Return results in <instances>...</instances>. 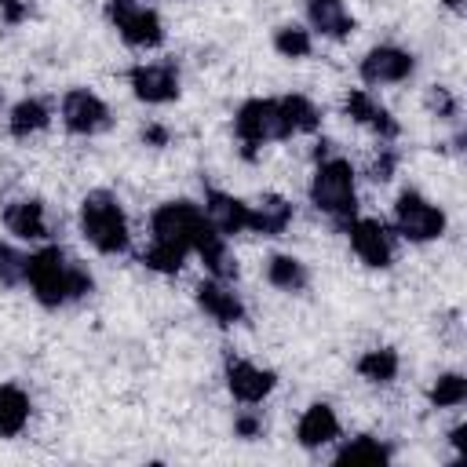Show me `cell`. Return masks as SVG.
Masks as SVG:
<instances>
[{
    "instance_id": "cell-1",
    "label": "cell",
    "mask_w": 467,
    "mask_h": 467,
    "mask_svg": "<svg viewBox=\"0 0 467 467\" xmlns=\"http://www.w3.org/2000/svg\"><path fill=\"white\" fill-rule=\"evenodd\" d=\"M204 226H208V215L201 212V204H193L186 197L157 204L153 215H150V248L142 252L146 270L179 274L186 255H193L197 234Z\"/></svg>"
},
{
    "instance_id": "cell-2",
    "label": "cell",
    "mask_w": 467,
    "mask_h": 467,
    "mask_svg": "<svg viewBox=\"0 0 467 467\" xmlns=\"http://www.w3.org/2000/svg\"><path fill=\"white\" fill-rule=\"evenodd\" d=\"M26 285L33 292V299L47 310H58L66 303H77L84 296L95 292V277L84 263L69 259L58 244H44L29 255L26 266Z\"/></svg>"
},
{
    "instance_id": "cell-3",
    "label": "cell",
    "mask_w": 467,
    "mask_h": 467,
    "mask_svg": "<svg viewBox=\"0 0 467 467\" xmlns=\"http://www.w3.org/2000/svg\"><path fill=\"white\" fill-rule=\"evenodd\" d=\"M306 197L336 226H347L358 215V175H354V164L347 157H339V153L314 161V175H310Z\"/></svg>"
},
{
    "instance_id": "cell-4",
    "label": "cell",
    "mask_w": 467,
    "mask_h": 467,
    "mask_svg": "<svg viewBox=\"0 0 467 467\" xmlns=\"http://www.w3.org/2000/svg\"><path fill=\"white\" fill-rule=\"evenodd\" d=\"M80 234L102 255H124L131 248L128 215L113 190H88L80 201Z\"/></svg>"
},
{
    "instance_id": "cell-5",
    "label": "cell",
    "mask_w": 467,
    "mask_h": 467,
    "mask_svg": "<svg viewBox=\"0 0 467 467\" xmlns=\"http://www.w3.org/2000/svg\"><path fill=\"white\" fill-rule=\"evenodd\" d=\"M234 135L241 142V153L252 161L266 142H281L292 135L288 117L281 109V95L277 99H244L234 113Z\"/></svg>"
},
{
    "instance_id": "cell-6",
    "label": "cell",
    "mask_w": 467,
    "mask_h": 467,
    "mask_svg": "<svg viewBox=\"0 0 467 467\" xmlns=\"http://www.w3.org/2000/svg\"><path fill=\"white\" fill-rule=\"evenodd\" d=\"M106 22L128 47L153 51L164 44V22L142 0H106Z\"/></svg>"
},
{
    "instance_id": "cell-7",
    "label": "cell",
    "mask_w": 467,
    "mask_h": 467,
    "mask_svg": "<svg viewBox=\"0 0 467 467\" xmlns=\"http://www.w3.org/2000/svg\"><path fill=\"white\" fill-rule=\"evenodd\" d=\"M445 226H449V219L431 197H423L420 190L398 193V201H394V234L398 237H405L409 244H431L445 234Z\"/></svg>"
},
{
    "instance_id": "cell-8",
    "label": "cell",
    "mask_w": 467,
    "mask_h": 467,
    "mask_svg": "<svg viewBox=\"0 0 467 467\" xmlns=\"http://www.w3.org/2000/svg\"><path fill=\"white\" fill-rule=\"evenodd\" d=\"M58 113H62L66 131L80 135V139H95V135L113 128V113H109L106 99H99L88 88H69L62 95V102H58Z\"/></svg>"
},
{
    "instance_id": "cell-9",
    "label": "cell",
    "mask_w": 467,
    "mask_h": 467,
    "mask_svg": "<svg viewBox=\"0 0 467 467\" xmlns=\"http://www.w3.org/2000/svg\"><path fill=\"white\" fill-rule=\"evenodd\" d=\"M347 237H350V248L354 255L372 266V270H387L394 263V230L383 223V219H372V215H354L347 226Z\"/></svg>"
},
{
    "instance_id": "cell-10",
    "label": "cell",
    "mask_w": 467,
    "mask_h": 467,
    "mask_svg": "<svg viewBox=\"0 0 467 467\" xmlns=\"http://www.w3.org/2000/svg\"><path fill=\"white\" fill-rule=\"evenodd\" d=\"M416 73V55L398 47V44H376L365 51V58L358 62V77L365 88H387V84H401Z\"/></svg>"
},
{
    "instance_id": "cell-11",
    "label": "cell",
    "mask_w": 467,
    "mask_h": 467,
    "mask_svg": "<svg viewBox=\"0 0 467 467\" xmlns=\"http://www.w3.org/2000/svg\"><path fill=\"white\" fill-rule=\"evenodd\" d=\"M128 88L146 106H168L182 91V77L175 62H139L128 69Z\"/></svg>"
},
{
    "instance_id": "cell-12",
    "label": "cell",
    "mask_w": 467,
    "mask_h": 467,
    "mask_svg": "<svg viewBox=\"0 0 467 467\" xmlns=\"http://www.w3.org/2000/svg\"><path fill=\"white\" fill-rule=\"evenodd\" d=\"M223 379H226V390L234 394V401H241V405H259L277 387L274 368H263V365H255L248 358H237V354L223 358Z\"/></svg>"
},
{
    "instance_id": "cell-13",
    "label": "cell",
    "mask_w": 467,
    "mask_h": 467,
    "mask_svg": "<svg viewBox=\"0 0 467 467\" xmlns=\"http://www.w3.org/2000/svg\"><path fill=\"white\" fill-rule=\"evenodd\" d=\"M193 299H197V306L204 310V317H212L219 328H234V325H244V321H248V310H244V303H241V296L234 292L230 281L204 277V281L193 288Z\"/></svg>"
},
{
    "instance_id": "cell-14",
    "label": "cell",
    "mask_w": 467,
    "mask_h": 467,
    "mask_svg": "<svg viewBox=\"0 0 467 467\" xmlns=\"http://www.w3.org/2000/svg\"><path fill=\"white\" fill-rule=\"evenodd\" d=\"M347 113H350V120L354 124H361L365 131H372L379 142H394L398 135H401V124H398V117L368 91V88H354V91H347Z\"/></svg>"
},
{
    "instance_id": "cell-15",
    "label": "cell",
    "mask_w": 467,
    "mask_h": 467,
    "mask_svg": "<svg viewBox=\"0 0 467 467\" xmlns=\"http://www.w3.org/2000/svg\"><path fill=\"white\" fill-rule=\"evenodd\" d=\"M4 230L15 234L18 241H47L51 237V223H47V208L40 197H18L4 204Z\"/></svg>"
},
{
    "instance_id": "cell-16",
    "label": "cell",
    "mask_w": 467,
    "mask_h": 467,
    "mask_svg": "<svg viewBox=\"0 0 467 467\" xmlns=\"http://www.w3.org/2000/svg\"><path fill=\"white\" fill-rule=\"evenodd\" d=\"M201 212L208 215V223L223 237H237V234L248 230V201H241V197H234L219 186H204V208Z\"/></svg>"
},
{
    "instance_id": "cell-17",
    "label": "cell",
    "mask_w": 467,
    "mask_h": 467,
    "mask_svg": "<svg viewBox=\"0 0 467 467\" xmlns=\"http://www.w3.org/2000/svg\"><path fill=\"white\" fill-rule=\"evenodd\" d=\"M296 219V204L281 193H259L248 204V234L259 237H281Z\"/></svg>"
},
{
    "instance_id": "cell-18",
    "label": "cell",
    "mask_w": 467,
    "mask_h": 467,
    "mask_svg": "<svg viewBox=\"0 0 467 467\" xmlns=\"http://www.w3.org/2000/svg\"><path fill=\"white\" fill-rule=\"evenodd\" d=\"M339 438V416L328 401H314L303 409L299 423H296V441L303 449H325Z\"/></svg>"
},
{
    "instance_id": "cell-19",
    "label": "cell",
    "mask_w": 467,
    "mask_h": 467,
    "mask_svg": "<svg viewBox=\"0 0 467 467\" xmlns=\"http://www.w3.org/2000/svg\"><path fill=\"white\" fill-rule=\"evenodd\" d=\"M306 26L325 40H347L358 22L343 0H306Z\"/></svg>"
},
{
    "instance_id": "cell-20",
    "label": "cell",
    "mask_w": 467,
    "mask_h": 467,
    "mask_svg": "<svg viewBox=\"0 0 467 467\" xmlns=\"http://www.w3.org/2000/svg\"><path fill=\"white\" fill-rule=\"evenodd\" d=\"M51 128V106L44 99H18L11 109H7V131L11 139H33L40 131Z\"/></svg>"
},
{
    "instance_id": "cell-21",
    "label": "cell",
    "mask_w": 467,
    "mask_h": 467,
    "mask_svg": "<svg viewBox=\"0 0 467 467\" xmlns=\"http://www.w3.org/2000/svg\"><path fill=\"white\" fill-rule=\"evenodd\" d=\"M266 281L277 288V292H288V296H299L310 288V270L303 259L288 255V252H277L266 259Z\"/></svg>"
},
{
    "instance_id": "cell-22",
    "label": "cell",
    "mask_w": 467,
    "mask_h": 467,
    "mask_svg": "<svg viewBox=\"0 0 467 467\" xmlns=\"http://www.w3.org/2000/svg\"><path fill=\"white\" fill-rule=\"evenodd\" d=\"M29 412H33L29 394L15 383H4L0 387V438H18L29 423Z\"/></svg>"
},
{
    "instance_id": "cell-23",
    "label": "cell",
    "mask_w": 467,
    "mask_h": 467,
    "mask_svg": "<svg viewBox=\"0 0 467 467\" xmlns=\"http://www.w3.org/2000/svg\"><path fill=\"white\" fill-rule=\"evenodd\" d=\"M354 368H358V376H361L365 383H372V387H387V383L398 379V372H401V358H398L394 347H372V350H365V354L358 358Z\"/></svg>"
},
{
    "instance_id": "cell-24",
    "label": "cell",
    "mask_w": 467,
    "mask_h": 467,
    "mask_svg": "<svg viewBox=\"0 0 467 467\" xmlns=\"http://www.w3.org/2000/svg\"><path fill=\"white\" fill-rule=\"evenodd\" d=\"M394 445L376 434H354L336 449V463H390Z\"/></svg>"
},
{
    "instance_id": "cell-25",
    "label": "cell",
    "mask_w": 467,
    "mask_h": 467,
    "mask_svg": "<svg viewBox=\"0 0 467 467\" xmlns=\"http://www.w3.org/2000/svg\"><path fill=\"white\" fill-rule=\"evenodd\" d=\"M270 44H274V51H277L281 58L299 62V58H310V51H314V33H310L306 26H299V22H281V26L274 29Z\"/></svg>"
},
{
    "instance_id": "cell-26",
    "label": "cell",
    "mask_w": 467,
    "mask_h": 467,
    "mask_svg": "<svg viewBox=\"0 0 467 467\" xmlns=\"http://www.w3.org/2000/svg\"><path fill=\"white\" fill-rule=\"evenodd\" d=\"M281 109H285V117H288V128H292V135H306V131H317L321 128V109H317V102L314 99H306V95H281Z\"/></svg>"
},
{
    "instance_id": "cell-27",
    "label": "cell",
    "mask_w": 467,
    "mask_h": 467,
    "mask_svg": "<svg viewBox=\"0 0 467 467\" xmlns=\"http://www.w3.org/2000/svg\"><path fill=\"white\" fill-rule=\"evenodd\" d=\"M427 401L434 409H460L467 401V376L463 372H441L427 387Z\"/></svg>"
},
{
    "instance_id": "cell-28",
    "label": "cell",
    "mask_w": 467,
    "mask_h": 467,
    "mask_svg": "<svg viewBox=\"0 0 467 467\" xmlns=\"http://www.w3.org/2000/svg\"><path fill=\"white\" fill-rule=\"evenodd\" d=\"M26 266H29V255L7 241H0V285L4 288H18L26 285Z\"/></svg>"
},
{
    "instance_id": "cell-29",
    "label": "cell",
    "mask_w": 467,
    "mask_h": 467,
    "mask_svg": "<svg viewBox=\"0 0 467 467\" xmlns=\"http://www.w3.org/2000/svg\"><path fill=\"white\" fill-rule=\"evenodd\" d=\"M423 102H427V109H431L438 120H456V117H460V99H456L445 84H431L427 95H423Z\"/></svg>"
},
{
    "instance_id": "cell-30",
    "label": "cell",
    "mask_w": 467,
    "mask_h": 467,
    "mask_svg": "<svg viewBox=\"0 0 467 467\" xmlns=\"http://www.w3.org/2000/svg\"><path fill=\"white\" fill-rule=\"evenodd\" d=\"M263 431H266L263 412H255V409H241V412L234 416V434H237V438L255 441V438H263Z\"/></svg>"
},
{
    "instance_id": "cell-31",
    "label": "cell",
    "mask_w": 467,
    "mask_h": 467,
    "mask_svg": "<svg viewBox=\"0 0 467 467\" xmlns=\"http://www.w3.org/2000/svg\"><path fill=\"white\" fill-rule=\"evenodd\" d=\"M394 168H398V153H394L390 146H379V153H376V157H372V164H368V179L387 182V179L394 175Z\"/></svg>"
},
{
    "instance_id": "cell-32",
    "label": "cell",
    "mask_w": 467,
    "mask_h": 467,
    "mask_svg": "<svg viewBox=\"0 0 467 467\" xmlns=\"http://www.w3.org/2000/svg\"><path fill=\"white\" fill-rule=\"evenodd\" d=\"M0 15H4L7 26H18V22L29 15V7H26L22 0H0Z\"/></svg>"
},
{
    "instance_id": "cell-33",
    "label": "cell",
    "mask_w": 467,
    "mask_h": 467,
    "mask_svg": "<svg viewBox=\"0 0 467 467\" xmlns=\"http://www.w3.org/2000/svg\"><path fill=\"white\" fill-rule=\"evenodd\" d=\"M142 142L146 146H168V128L164 124H146L142 128Z\"/></svg>"
},
{
    "instance_id": "cell-34",
    "label": "cell",
    "mask_w": 467,
    "mask_h": 467,
    "mask_svg": "<svg viewBox=\"0 0 467 467\" xmlns=\"http://www.w3.org/2000/svg\"><path fill=\"white\" fill-rule=\"evenodd\" d=\"M449 445H452L456 456H467V423H456V427L449 431Z\"/></svg>"
},
{
    "instance_id": "cell-35",
    "label": "cell",
    "mask_w": 467,
    "mask_h": 467,
    "mask_svg": "<svg viewBox=\"0 0 467 467\" xmlns=\"http://www.w3.org/2000/svg\"><path fill=\"white\" fill-rule=\"evenodd\" d=\"M445 7H449V11H456V15H460V11H463V0H445Z\"/></svg>"
},
{
    "instance_id": "cell-36",
    "label": "cell",
    "mask_w": 467,
    "mask_h": 467,
    "mask_svg": "<svg viewBox=\"0 0 467 467\" xmlns=\"http://www.w3.org/2000/svg\"><path fill=\"white\" fill-rule=\"evenodd\" d=\"M0 106H4V88H0Z\"/></svg>"
}]
</instances>
